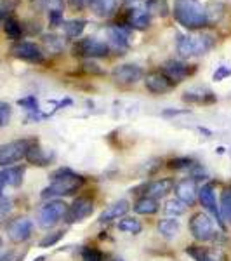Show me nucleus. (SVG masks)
<instances>
[{
    "instance_id": "1",
    "label": "nucleus",
    "mask_w": 231,
    "mask_h": 261,
    "mask_svg": "<svg viewBox=\"0 0 231 261\" xmlns=\"http://www.w3.org/2000/svg\"><path fill=\"white\" fill-rule=\"evenodd\" d=\"M85 185V178L77 172H73L71 169H57L52 174V181H50L49 187H45L42 190V199L45 200H52V199H60V197L66 195H73L75 192H78L80 188Z\"/></svg>"
},
{
    "instance_id": "2",
    "label": "nucleus",
    "mask_w": 231,
    "mask_h": 261,
    "mask_svg": "<svg viewBox=\"0 0 231 261\" xmlns=\"http://www.w3.org/2000/svg\"><path fill=\"white\" fill-rule=\"evenodd\" d=\"M172 12L176 21L188 30H198L209 24L207 6H204L200 0H176Z\"/></svg>"
},
{
    "instance_id": "3",
    "label": "nucleus",
    "mask_w": 231,
    "mask_h": 261,
    "mask_svg": "<svg viewBox=\"0 0 231 261\" xmlns=\"http://www.w3.org/2000/svg\"><path fill=\"white\" fill-rule=\"evenodd\" d=\"M214 45V37L209 33L204 35H181L178 39V53L183 58L201 56L207 54Z\"/></svg>"
},
{
    "instance_id": "4",
    "label": "nucleus",
    "mask_w": 231,
    "mask_h": 261,
    "mask_svg": "<svg viewBox=\"0 0 231 261\" xmlns=\"http://www.w3.org/2000/svg\"><path fill=\"white\" fill-rule=\"evenodd\" d=\"M35 140H16L0 145V167H11L19 161L26 159V153Z\"/></svg>"
},
{
    "instance_id": "5",
    "label": "nucleus",
    "mask_w": 231,
    "mask_h": 261,
    "mask_svg": "<svg viewBox=\"0 0 231 261\" xmlns=\"http://www.w3.org/2000/svg\"><path fill=\"white\" fill-rule=\"evenodd\" d=\"M190 231L198 242H211L217 237V226L214 218L207 213H196L190 218Z\"/></svg>"
},
{
    "instance_id": "6",
    "label": "nucleus",
    "mask_w": 231,
    "mask_h": 261,
    "mask_svg": "<svg viewBox=\"0 0 231 261\" xmlns=\"http://www.w3.org/2000/svg\"><path fill=\"white\" fill-rule=\"evenodd\" d=\"M68 213V204L60 199H52L45 202L39 211V225L42 228H52L57 223L63 221Z\"/></svg>"
},
{
    "instance_id": "7",
    "label": "nucleus",
    "mask_w": 231,
    "mask_h": 261,
    "mask_svg": "<svg viewBox=\"0 0 231 261\" xmlns=\"http://www.w3.org/2000/svg\"><path fill=\"white\" fill-rule=\"evenodd\" d=\"M73 54L75 56H82V58H106L110 54V47L108 44L101 42L98 39H92V37H87V39L78 40L77 44L73 45Z\"/></svg>"
},
{
    "instance_id": "8",
    "label": "nucleus",
    "mask_w": 231,
    "mask_h": 261,
    "mask_svg": "<svg viewBox=\"0 0 231 261\" xmlns=\"http://www.w3.org/2000/svg\"><path fill=\"white\" fill-rule=\"evenodd\" d=\"M94 213V200L87 195H82L73 200V204L68 205V213H66L65 220L68 223H78L83 221Z\"/></svg>"
},
{
    "instance_id": "9",
    "label": "nucleus",
    "mask_w": 231,
    "mask_h": 261,
    "mask_svg": "<svg viewBox=\"0 0 231 261\" xmlns=\"http://www.w3.org/2000/svg\"><path fill=\"white\" fill-rule=\"evenodd\" d=\"M198 200H200V204L204 205L205 211L211 213L214 216V221H217V225L224 230L226 225H224V221H222V216H221V211H219V204H217L216 193H214V187L211 183L204 185L201 188H198Z\"/></svg>"
},
{
    "instance_id": "10",
    "label": "nucleus",
    "mask_w": 231,
    "mask_h": 261,
    "mask_svg": "<svg viewBox=\"0 0 231 261\" xmlns=\"http://www.w3.org/2000/svg\"><path fill=\"white\" fill-rule=\"evenodd\" d=\"M142 77H145V71H142L141 66L131 65V63L115 66L111 71V79L120 86H131V84L139 82Z\"/></svg>"
},
{
    "instance_id": "11",
    "label": "nucleus",
    "mask_w": 231,
    "mask_h": 261,
    "mask_svg": "<svg viewBox=\"0 0 231 261\" xmlns=\"http://www.w3.org/2000/svg\"><path fill=\"white\" fill-rule=\"evenodd\" d=\"M33 233V223L28 218H16L7 225V235H9L11 242L21 244L26 242Z\"/></svg>"
},
{
    "instance_id": "12",
    "label": "nucleus",
    "mask_w": 231,
    "mask_h": 261,
    "mask_svg": "<svg viewBox=\"0 0 231 261\" xmlns=\"http://www.w3.org/2000/svg\"><path fill=\"white\" fill-rule=\"evenodd\" d=\"M12 56L19 58L23 61L28 63H42L44 61V53L37 44L33 42H16L11 47Z\"/></svg>"
},
{
    "instance_id": "13",
    "label": "nucleus",
    "mask_w": 231,
    "mask_h": 261,
    "mask_svg": "<svg viewBox=\"0 0 231 261\" xmlns=\"http://www.w3.org/2000/svg\"><path fill=\"white\" fill-rule=\"evenodd\" d=\"M162 73L176 86V84L183 82L186 77H190V75L193 73V70L190 68V65L184 63V61L169 60L162 65Z\"/></svg>"
},
{
    "instance_id": "14",
    "label": "nucleus",
    "mask_w": 231,
    "mask_h": 261,
    "mask_svg": "<svg viewBox=\"0 0 231 261\" xmlns=\"http://www.w3.org/2000/svg\"><path fill=\"white\" fill-rule=\"evenodd\" d=\"M150 21H151V14L146 7H129L127 14H125V24H119V27L145 30V28L150 27Z\"/></svg>"
},
{
    "instance_id": "15",
    "label": "nucleus",
    "mask_w": 231,
    "mask_h": 261,
    "mask_svg": "<svg viewBox=\"0 0 231 261\" xmlns=\"http://www.w3.org/2000/svg\"><path fill=\"white\" fill-rule=\"evenodd\" d=\"M145 86H146V89L150 92H153V94H165V92L172 91L174 84H172L162 71H151V73H148L145 77Z\"/></svg>"
},
{
    "instance_id": "16",
    "label": "nucleus",
    "mask_w": 231,
    "mask_h": 261,
    "mask_svg": "<svg viewBox=\"0 0 231 261\" xmlns=\"http://www.w3.org/2000/svg\"><path fill=\"white\" fill-rule=\"evenodd\" d=\"M174 188H176V195H178V199L183 200L188 207L195 205V202L198 200V188H196V183L193 178L179 181Z\"/></svg>"
},
{
    "instance_id": "17",
    "label": "nucleus",
    "mask_w": 231,
    "mask_h": 261,
    "mask_svg": "<svg viewBox=\"0 0 231 261\" xmlns=\"http://www.w3.org/2000/svg\"><path fill=\"white\" fill-rule=\"evenodd\" d=\"M174 187H176V183H174V179H170V178L155 179L146 185L145 197H151V199H155V200L163 199V197H167L172 190H174Z\"/></svg>"
},
{
    "instance_id": "18",
    "label": "nucleus",
    "mask_w": 231,
    "mask_h": 261,
    "mask_svg": "<svg viewBox=\"0 0 231 261\" xmlns=\"http://www.w3.org/2000/svg\"><path fill=\"white\" fill-rule=\"evenodd\" d=\"M186 252L195 261H228L221 249H207L204 246H188Z\"/></svg>"
},
{
    "instance_id": "19",
    "label": "nucleus",
    "mask_w": 231,
    "mask_h": 261,
    "mask_svg": "<svg viewBox=\"0 0 231 261\" xmlns=\"http://www.w3.org/2000/svg\"><path fill=\"white\" fill-rule=\"evenodd\" d=\"M127 30H125L124 27H111L110 30H108V42H110V45L108 47H111L113 50H117L119 54L124 53L125 49L129 47V40H127Z\"/></svg>"
},
{
    "instance_id": "20",
    "label": "nucleus",
    "mask_w": 231,
    "mask_h": 261,
    "mask_svg": "<svg viewBox=\"0 0 231 261\" xmlns=\"http://www.w3.org/2000/svg\"><path fill=\"white\" fill-rule=\"evenodd\" d=\"M183 101L191 105H211L216 101V96H214L212 91L201 89V87H195V89H190L183 94Z\"/></svg>"
},
{
    "instance_id": "21",
    "label": "nucleus",
    "mask_w": 231,
    "mask_h": 261,
    "mask_svg": "<svg viewBox=\"0 0 231 261\" xmlns=\"http://www.w3.org/2000/svg\"><path fill=\"white\" fill-rule=\"evenodd\" d=\"M127 211H129V202L127 200H119L101 213L99 223H110V221L120 220V218H124L125 214H127Z\"/></svg>"
},
{
    "instance_id": "22",
    "label": "nucleus",
    "mask_w": 231,
    "mask_h": 261,
    "mask_svg": "<svg viewBox=\"0 0 231 261\" xmlns=\"http://www.w3.org/2000/svg\"><path fill=\"white\" fill-rule=\"evenodd\" d=\"M158 233L162 235L163 239H176L179 235V230H181V223H179L176 218H165V220H160L157 225Z\"/></svg>"
},
{
    "instance_id": "23",
    "label": "nucleus",
    "mask_w": 231,
    "mask_h": 261,
    "mask_svg": "<svg viewBox=\"0 0 231 261\" xmlns=\"http://www.w3.org/2000/svg\"><path fill=\"white\" fill-rule=\"evenodd\" d=\"M89 7L99 18H110L117 11V0H91Z\"/></svg>"
},
{
    "instance_id": "24",
    "label": "nucleus",
    "mask_w": 231,
    "mask_h": 261,
    "mask_svg": "<svg viewBox=\"0 0 231 261\" xmlns=\"http://www.w3.org/2000/svg\"><path fill=\"white\" fill-rule=\"evenodd\" d=\"M158 209H160L158 200L151 199V197H141L134 204V213L142 214V216H151V214L158 213Z\"/></svg>"
},
{
    "instance_id": "25",
    "label": "nucleus",
    "mask_w": 231,
    "mask_h": 261,
    "mask_svg": "<svg viewBox=\"0 0 231 261\" xmlns=\"http://www.w3.org/2000/svg\"><path fill=\"white\" fill-rule=\"evenodd\" d=\"M26 161L33 164V166H40V167H44V166H49V162H50V155L45 153L44 150L39 146V143H33V145L30 146V150H28V153H26Z\"/></svg>"
},
{
    "instance_id": "26",
    "label": "nucleus",
    "mask_w": 231,
    "mask_h": 261,
    "mask_svg": "<svg viewBox=\"0 0 231 261\" xmlns=\"http://www.w3.org/2000/svg\"><path fill=\"white\" fill-rule=\"evenodd\" d=\"M85 19H70L63 23V30H65V35L68 39H78L82 35V32L85 30Z\"/></svg>"
},
{
    "instance_id": "27",
    "label": "nucleus",
    "mask_w": 231,
    "mask_h": 261,
    "mask_svg": "<svg viewBox=\"0 0 231 261\" xmlns=\"http://www.w3.org/2000/svg\"><path fill=\"white\" fill-rule=\"evenodd\" d=\"M2 176L6 179V185L9 187H19L24 178V167H7L2 171Z\"/></svg>"
},
{
    "instance_id": "28",
    "label": "nucleus",
    "mask_w": 231,
    "mask_h": 261,
    "mask_svg": "<svg viewBox=\"0 0 231 261\" xmlns=\"http://www.w3.org/2000/svg\"><path fill=\"white\" fill-rule=\"evenodd\" d=\"M219 211L222 216V221L231 225V188H224L221 192V200H219Z\"/></svg>"
},
{
    "instance_id": "29",
    "label": "nucleus",
    "mask_w": 231,
    "mask_h": 261,
    "mask_svg": "<svg viewBox=\"0 0 231 261\" xmlns=\"http://www.w3.org/2000/svg\"><path fill=\"white\" fill-rule=\"evenodd\" d=\"M117 228L120 231H125V233H131V235H137L141 233L142 230V225L139 220H136V218H120L119 225H117Z\"/></svg>"
},
{
    "instance_id": "30",
    "label": "nucleus",
    "mask_w": 231,
    "mask_h": 261,
    "mask_svg": "<svg viewBox=\"0 0 231 261\" xmlns=\"http://www.w3.org/2000/svg\"><path fill=\"white\" fill-rule=\"evenodd\" d=\"M186 209H188V205L179 199H170L165 202V205H163V211H165V214H169L170 218L183 216V214L186 213Z\"/></svg>"
},
{
    "instance_id": "31",
    "label": "nucleus",
    "mask_w": 231,
    "mask_h": 261,
    "mask_svg": "<svg viewBox=\"0 0 231 261\" xmlns=\"http://www.w3.org/2000/svg\"><path fill=\"white\" fill-rule=\"evenodd\" d=\"M4 30H6V35L11 40H19L23 37V27L14 18H6V21H4Z\"/></svg>"
},
{
    "instance_id": "32",
    "label": "nucleus",
    "mask_w": 231,
    "mask_h": 261,
    "mask_svg": "<svg viewBox=\"0 0 231 261\" xmlns=\"http://www.w3.org/2000/svg\"><path fill=\"white\" fill-rule=\"evenodd\" d=\"M193 166H195V162H193V159L190 157H176L167 162V167L174 171H186V169L191 171Z\"/></svg>"
},
{
    "instance_id": "33",
    "label": "nucleus",
    "mask_w": 231,
    "mask_h": 261,
    "mask_svg": "<svg viewBox=\"0 0 231 261\" xmlns=\"http://www.w3.org/2000/svg\"><path fill=\"white\" fill-rule=\"evenodd\" d=\"M63 235H65V231H63V230H57V231H52V233H47L39 242V247H42V249H47V247L56 246V244L63 239Z\"/></svg>"
},
{
    "instance_id": "34",
    "label": "nucleus",
    "mask_w": 231,
    "mask_h": 261,
    "mask_svg": "<svg viewBox=\"0 0 231 261\" xmlns=\"http://www.w3.org/2000/svg\"><path fill=\"white\" fill-rule=\"evenodd\" d=\"M146 9L150 14H158V16H167V2L165 0H150L146 4Z\"/></svg>"
},
{
    "instance_id": "35",
    "label": "nucleus",
    "mask_w": 231,
    "mask_h": 261,
    "mask_svg": "<svg viewBox=\"0 0 231 261\" xmlns=\"http://www.w3.org/2000/svg\"><path fill=\"white\" fill-rule=\"evenodd\" d=\"M82 261H106L104 254L96 247H82Z\"/></svg>"
},
{
    "instance_id": "36",
    "label": "nucleus",
    "mask_w": 231,
    "mask_h": 261,
    "mask_svg": "<svg viewBox=\"0 0 231 261\" xmlns=\"http://www.w3.org/2000/svg\"><path fill=\"white\" fill-rule=\"evenodd\" d=\"M44 44L50 53H60V50L63 49V40L57 35H45Z\"/></svg>"
},
{
    "instance_id": "37",
    "label": "nucleus",
    "mask_w": 231,
    "mask_h": 261,
    "mask_svg": "<svg viewBox=\"0 0 231 261\" xmlns=\"http://www.w3.org/2000/svg\"><path fill=\"white\" fill-rule=\"evenodd\" d=\"M11 115H12L11 105L9 103H4V101H0V127H4V125L9 124Z\"/></svg>"
},
{
    "instance_id": "38",
    "label": "nucleus",
    "mask_w": 231,
    "mask_h": 261,
    "mask_svg": "<svg viewBox=\"0 0 231 261\" xmlns=\"http://www.w3.org/2000/svg\"><path fill=\"white\" fill-rule=\"evenodd\" d=\"M44 6L47 7L49 12H52V11L63 12L65 11V0H44Z\"/></svg>"
},
{
    "instance_id": "39",
    "label": "nucleus",
    "mask_w": 231,
    "mask_h": 261,
    "mask_svg": "<svg viewBox=\"0 0 231 261\" xmlns=\"http://www.w3.org/2000/svg\"><path fill=\"white\" fill-rule=\"evenodd\" d=\"M11 200L7 199V197L0 195V220H4V218L7 216V214L11 213Z\"/></svg>"
},
{
    "instance_id": "40",
    "label": "nucleus",
    "mask_w": 231,
    "mask_h": 261,
    "mask_svg": "<svg viewBox=\"0 0 231 261\" xmlns=\"http://www.w3.org/2000/svg\"><path fill=\"white\" fill-rule=\"evenodd\" d=\"M63 23H65V21H63V12H57V11L49 12V24L50 27L57 28V27H61Z\"/></svg>"
},
{
    "instance_id": "41",
    "label": "nucleus",
    "mask_w": 231,
    "mask_h": 261,
    "mask_svg": "<svg viewBox=\"0 0 231 261\" xmlns=\"http://www.w3.org/2000/svg\"><path fill=\"white\" fill-rule=\"evenodd\" d=\"M229 75H231V68H228V66H219V68L214 71V81L221 82V81H224L226 77H229Z\"/></svg>"
},
{
    "instance_id": "42",
    "label": "nucleus",
    "mask_w": 231,
    "mask_h": 261,
    "mask_svg": "<svg viewBox=\"0 0 231 261\" xmlns=\"http://www.w3.org/2000/svg\"><path fill=\"white\" fill-rule=\"evenodd\" d=\"M83 70L87 71V73H92V75H103V70L99 68V65H96L94 61H85L83 63Z\"/></svg>"
},
{
    "instance_id": "43",
    "label": "nucleus",
    "mask_w": 231,
    "mask_h": 261,
    "mask_svg": "<svg viewBox=\"0 0 231 261\" xmlns=\"http://www.w3.org/2000/svg\"><path fill=\"white\" fill-rule=\"evenodd\" d=\"M68 4L73 11H82L91 6V0H68Z\"/></svg>"
},
{
    "instance_id": "44",
    "label": "nucleus",
    "mask_w": 231,
    "mask_h": 261,
    "mask_svg": "<svg viewBox=\"0 0 231 261\" xmlns=\"http://www.w3.org/2000/svg\"><path fill=\"white\" fill-rule=\"evenodd\" d=\"M125 4H127L129 7H146V4L150 2V0H124Z\"/></svg>"
},
{
    "instance_id": "45",
    "label": "nucleus",
    "mask_w": 231,
    "mask_h": 261,
    "mask_svg": "<svg viewBox=\"0 0 231 261\" xmlns=\"http://www.w3.org/2000/svg\"><path fill=\"white\" fill-rule=\"evenodd\" d=\"M190 110H167V112H163V115L165 117H169V115H181V113H188Z\"/></svg>"
},
{
    "instance_id": "46",
    "label": "nucleus",
    "mask_w": 231,
    "mask_h": 261,
    "mask_svg": "<svg viewBox=\"0 0 231 261\" xmlns=\"http://www.w3.org/2000/svg\"><path fill=\"white\" fill-rule=\"evenodd\" d=\"M12 259V252H6L4 256H0V261H11Z\"/></svg>"
},
{
    "instance_id": "47",
    "label": "nucleus",
    "mask_w": 231,
    "mask_h": 261,
    "mask_svg": "<svg viewBox=\"0 0 231 261\" xmlns=\"http://www.w3.org/2000/svg\"><path fill=\"white\" fill-rule=\"evenodd\" d=\"M7 185H6V179H4V176H2V172H0V192L4 190V188H6Z\"/></svg>"
},
{
    "instance_id": "48",
    "label": "nucleus",
    "mask_w": 231,
    "mask_h": 261,
    "mask_svg": "<svg viewBox=\"0 0 231 261\" xmlns=\"http://www.w3.org/2000/svg\"><path fill=\"white\" fill-rule=\"evenodd\" d=\"M198 130H200L201 134H207V138H209V136H212V133H211V130H209V129H205V127H198Z\"/></svg>"
},
{
    "instance_id": "49",
    "label": "nucleus",
    "mask_w": 231,
    "mask_h": 261,
    "mask_svg": "<svg viewBox=\"0 0 231 261\" xmlns=\"http://www.w3.org/2000/svg\"><path fill=\"white\" fill-rule=\"evenodd\" d=\"M2 246H4V242H2V239H0V249H2Z\"/></svg>"
},
{
    "instance_id": "50",
    "label": "nucleus",
    "mask_w": 231,
    "mask_h": 261,
    "mask_svg": "<svg viewBox=\"0 0 231 261\" xmlns=\"http://www.w3.org/2000/svg\"><path fill=\"white\" fill-rule=\"evenodd\" d=\"M111 261H122V259H120V258H113Z\"/></svg>"
}]
</instances>
